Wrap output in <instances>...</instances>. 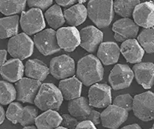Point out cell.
I'll return each mask as SVG.
<instances>
[{
  "label": "cell",
  "instance_id": "cell-1",
  "mask_svg": "<svg viewBox=\"0 0 154 129\" xmlns=\"http://www.w3.org/2000/svg\"><path fill=\"white\" fill-rule=\"evenodd\" d=\"M77 78L85 86H92L101 81L104 76L103 64L96 56L86 55L78 61L76 67Z\"/></svg>",
  "mask_w": 154,
  "mask_h": 129
},
{
  "label": "cell",
  "instance_id": "cell-2",
  "mask_svg": "<svg viewBox=\"0 0 154 129\" xmlns=\"http://www.w3.org/2000/svg\"><path fill=\"white\" fill-rule=\"evenodd\" d=\"M87 16L98 28L108 27L114 17L113 1L91 0L87 5Z\"/></svg>",
  "mask_w": 154,
  "mask_h": 129
},
{
  "label": "cell",
  "instance_id": "cell-3",
  "mask_svg": "<svg viewBox=\"0 0 154 129\" xmlns=\"http://www.w3.org/2000/svg\"><path fill=\"white\" fill-rule=\"evenodd\" d=\"M63 98L60 89L53 83H42L34 101L35 106L41 111H58Z\"/></svg>",
  "mask_w": 154,
  "mask_h": 129
},
{
  "label": "cell",
  "instance_id": "cell-4",
  "mask_svg": "<svg viewBox=\"0 0 154 129\" xmlns=\"http://www.w3.org/2000/svg\"><path fill=\"white\" fill-rule=\"evenodd\" d=\"M5 116L12 124H20L26 127L35 123L38 110L33 106L23 107L20 103L12 102L8 107Z\"/></svg>",
  "mask_w": 154,
  "mask_h": 129
},
{
  "label": "cell",
  "instance_id": "cell-5",
  "mask_svg": "<svg viewBox=\"0 0 154 129\" xmlns=\"http://www.w3.org/2000/svg\"><path fill=\"white\" fill-rule=\"evenodd\" d=\"M33 40L24 33L10 38L8 42V52L14 59L23 60L33 53Z\"/></svg>",
  "mask_w": 154,
  "mask_h": 129
},
{
  "label": "cell",
  "instance_id": "cell-6",
  "mask_svg": "<svg viewBox=\"0 0 154 129\" xmlns=\"http://www.w3.org/2000/svg\"><path fill=\"white\" fill-rule=\"evenodd\" d=\"M133 114L143 121L154 120V93L143 92L133 97Z\"/></svg>",
  "mask_w": 154,
  "mask_h": 129
},
{
  "label": "cell",
  "instance_id": "cell-7",
  "mask_svg": "<svg viewBox=\"0 0 154 129\" xmlns=\"http://www.w3.org/2000/svg\"><path fill=\"white\" fill-rule=\"evenodd\" d=\"M19 23L24 33L28 36L38 33L46 27L42 10L35 8L30 9L26 12H23Z\"/></svg>",
  "mask_w": 154,
  "mask_h": 129
},
{
  "label": "cell",
  "instance_id": "cell-8",
  "mask_svg": "<svg viewBox=\"0 0 154 129\" xmlns=\"http://www.w3.org/2000/svg\"><path fill=\"white\" fill-rule=\"evenodd\" d=\"M49 73L57 80L72 77L75 73V61L66 54L53 57L49 64Z\"/></svg>",
  "mask_w": 154,
  "mask_h": 129
},
{
  "label": "cell",
  "instance_id": "cell-9",
  "mask_svg": "<svg viewBox=\"0 0 154 129\" xmlns=\"http://www.w3.org/2000/svg\"><path fill=\"white\" fill-rule=\"evenodd\" d=\"M33 42L44 56H49L60 51L56 39V32L53 29H46L34 36Z\"/></svg>",
  "mask_w": 154,
  "mask_h": 129
},
{
  "label": "cell",
  "instance_id": "cell-10",
  "mask_svg": "<svg viewBox=\"0 0 154 129\" xmlns=\"http://www.w3.org/2000/svg\"><path fill=\"white\" fill-rule=\"evenodd\" d=\"M88 100L92 108H107L112 102L111 87L106 83L92 85L88 92Z\"/></svg>",
  "mask_w": 154,
  "mask_h": 129
},
{
  "label": "cell",
  "instance_id": "cell-11",
  "mask_svg": "<svg viewBox=\"0 0 154 129\" xmlns=\"http://www.w3.org/2000/svg\"><path fill=\"white\" fill-rule=\"evenodd\" d=\"M134 74L127 64H116L109 76V82L114 90L129 87L133 82Z\"/></svg>",
  "mask_w": 154,
  "mask_h": 129
},
{
  "label": "cell",
  "instance_id": "cell-12",
  "mask_svg": "<svg viewBox=\"0 0 154 129\" xmlns=\"http://www.w3.org/2000/svg\"><path fill=\"white\" fill-rule=\"evenodd\" d=\"M40 81L23 77L16 83V99L23 103L34 104V101L41 87Z\"/></svg>",
  "mask_w": 154,
  "mask_h": 129
},
{
  "label": "cell",
  "instance_id": "cell-13",
  "mask_svg": "<svg viewBox=\"0 0 154 129\" xmlns=\"http://www.w3.org/2000/svg\"><path fill=\"white\" fill-rule=\"evenodd\" d=\"M128 116L127 111L110 104L101 113V124L107 128L118 129L127 120Z\"/></svg>",
  "mask_w": 154,
  "mask_h": 129
},
{
  "label": "cell",
  "instance_id": "cell-14",
  "mask_svg": "<svg viewBox=\"0 0 154 129\" xmlns=\"http://www.w3.org/2000/svg\"><path fill=\"white\" fill-rule=\"evenodd\" d=\"M56 39L60 49L72 52L80 44L79 31L76 27H61L56 31Z\"/></svg>",
  "mask_w": 154,
  "mask_h": 129
},
{
  "label": "cell",
  "instance_id": "cell-15",
  "mask_svg": "<svg viewBox=\"0 0 154 129\" xmlns=\"http://www.w3.org/2000/svg\"><path fill=\"white\" fill-rule=\"evenodd\" d=\"M114 38L117 42H123L137 37L139 27L130 18H123L113 23L112 27Z\"/></svg>",
  "mask_w": 154,
  "mask_h": 129
},
{
  "label": "cell",
  "instance_id": "cell-16",
  "mask_svg": "<svg viewBox=\"0 0 154 129\" xmlns=\"http://www.w3.org/2000/svg\"><path fill=\"white\" fill-rule=\"evenodd\" d=\"M79 46L89 53H93L99 48L103 39V33L93 26H88L79 31Z\"/></svg>",
  "mask_w": 154,
  "mask_h": 129
},
{
  "label": "cell",
  "instance_id": "cell-17",
  "mask_svg": "<svg viewBox=\"0 0 154 129\" xmlns=\"http://www.w3.org/2000/svg\"><path fill=\"white\" fill-rule=\"evenodd\" d=\"M134 23L144 29L154 27V4L150 2H140L133 13Z\"/></svg>",
  "mask_w": 154,
  "mask_h": 129
},
{
  "label": "cell",
  "instance_id": "cell-18",
  "mask_svg": "<svg viewBox=\"0 0 154 129\" xmlns=\"http://www.w3.org/2000/svg\"><path fill=\"white\" fill-rule=\"evenodd\" d=\"M133 72L137 83L144 89H150L154 85V64L139 63L133 67Z\"/></svg>",
  "mask_w": 154,
  "mask_h": 129
},
{
  "label": "cell",
  "instance_id": "cell-19",
  "mask_svg": "<svg viewBox=\"0 0 154 129\" xmlns=\"http://www.w3.org/2000/svg\"><path fill=\"white\" fill-rule=\"evenodd\" d=\"M0 74L4 80L14 83L23 78L24 74V65L21 60L11 59L5 63L0 68Z\"/></svg>",
  "mask_w": 154,
  "mask_h": 129
},
{
  "label": "cell",
  "instance_id": "cell-20",
  "mask_svg": "<svg viewBox=\"0 0 154 129\" xmlns=\"http://www.w3.org/2000/svg\"><path fill=\"white\" fill-rule=\"evenodd\" d=\"M120 55V48L114 42H102L98 48L97 58L102 64L112 65L118 62Z\"/></svg>",
  "mask_w": 154,
  "mask_h": 129
},
{
  "label": "cell",
  "instance_id": "cell-21",
  "mask_svg": "<svg viewBox=\"0 0 154 129\" xmlns=\"http://www.w3.org/2000/svg\"><path fill=\"white\" fill-rule=\"evenodd\" d=\"M120 53L128 63L137 64L141 63L145 52L137 39H132L124 41L122 43Z\"/></svg>",
  "mask_w": 154,
  "mask_h": 129
},
{
  "label": "cell",
  "instance_id": "cell-22",
  "mask_svg": "<svg viewBox=\"0 0 154 129\" xmlns=\"http://www.w3.org/2000/svg\"><path fill=\"white\" fill-rule=\"evenodd\" d=\"M82 83L76 77L62 80L60 82L59 87L63 99L72 101L80 97L82 92Z\"/></svg>",
  "mask_w": 154,
  "mask_h": 129
},
{
  "label": "cell",
  "instance_id": "cell-23",
  "mask_svg": "<svg viewBox=\"0 0 154 129\" xmlns=\"http://www.w3.org/2000/svg\"><path fill=\"white\" fill-rule=\"evenodd\" d=\"M24 74L30 79L44 81L49 74V67L38 59L27 60L24 66Z\"/></svg>",
  "mask_w": 154,
  "mask_h": 129
},
{
  "label": "cell",
  "instance_id": "cell-24",
  "mask_svg": "<svg viewBox=\"0 0 154 129\" xmlns=\"http://www.w3.org/2000/svg\"><path fill=\"white\" fill-rule=\"evenodd\" d=\"M68 110L71 116L78 119L79 121H86V118L93 111V108L89 105V100L86 97H80L69 101Z\"/></svg>",
  "mask_w": 154,
  "mask_h": 129
},
{
  "label": "cell",
  "instance_id": "cell-25",
  "mask_svg": "<svg viewBox=\"0 0 154 129\" xmlns=\"http://www.w3.org/2000/svg\"><path fill=\"white\" fill-rule=\"evenodd\" d=\"M65 21L71 27H75L86 21L87 18V9L83 4L77 3L63 12Z\"/></svg>",
  "mask_w": 154,
  "mask_h": 129
},
{
  "label": "cell",
  "instance_id": "cell-26",
  "mask_svg": "<svg viewBox=\"0 0 154 129\" xmlns=\"http://www.w3.org/2000/svg\"><path fill=\"white\" fill-rule=\"evenodd\" d=\"M62 116L56 111H46L38 115L35 124L37 129H56L60 127Z\"/></svg>",
  "mask_w": 154,
  "mask_h": 129
},
{
  "label": "cell",
  "instance_id": "cell-27",
  "mask_svg": "<svg viewBox=\"0 0 154 129\" xmlns=\"http://www.w3.org/2000/svg\"><path fill=\"white\" fill-rule=\"evenodd\" d=\"M19 17L18 15L0 18V39L12 38L19 32Z\"/></svg>",
  "mask_w": 154,
  "mask_h": 129
},
{
  "label": "cell",
  "instance_id": "cell-28",
  "mask_svg": "<svg viewBox=\"0 0 154 129\" xmlns=\"http://www.w3.org/2000/svg\"><path fill=\"white\" fill-rule=\"evenodd\" d=\"M44 16L51 29L54 30L61 28L66 22L61 7L57 4L53 5L49 8L44 14Z\"/></svg>",
  "mask_w": 154,
  "mask_h": 129
},
{
  "label": "cell",
  "instance_id": "cell-29",
  "mask_svg": "<svg viewBox=\"0 0 154 129\" xmlns=\"http://www.w3.org/2000/svg\"><path fill=\"white\" fill-rule=\"evenodd\" d=\"M140 3V0H116L113 2V9L119 16L130 18L133 16L135 7Z\"/></svg>",
  "mask_w": 154,
  "mask_h": 129
},
{
  "label": "cell",
  "instance_id": "cell-30",
  "mask_svg": "<svg viewBox=\"0 0 154 129\" xmlns=\"http://www.w3.org/2000/svg\"><path fill=\"white\" fill-rule=\"evenodd\" d=\"M27 1H5L0 0V12L5 16H12L15 14L23 13L26 9Z\"/></svg>",
  "mask_w": 154,
  "mask_h": 129
},
{
  "label": "cell",
  "instance_id": "cell-31",
  "mask_svg": "<svg viewBox=\"0 0 154 129\" xmlns=\"http://www.w3.org/2000/svg\"><path fill=\"white\" fill-rule=\"evenodd\" d=\"M137 40L144 52L154 53V27L143 30L137 36Z\"/></svg>",
  "mask_w": 154,
  "mask_h": 129
},
{
  "label": "cell",
  "instance_id": "cell-32",
  "mask_svg": "<svg viewBox=\"0 0 154 129\" xmlns=\"http://www.w3.org/2000/svg\"><path fill=\"white\" fill-rule=\"evenodd\" d=\"M16 98V90L11 83L0 80V104L7 105Z\"/></svg>",
  "mask_w": 154,
  "mask_h": 129
},
{
  "label": "cell",
  "instance_id": "cell-33",
  "mask_svg": "<svg viewBox=\"0 0 154 129\" xmlns=\"http://www.w3.org/2000/svg\"><path fill=\"white\" fill-rule=\"evenodd\" d=\"M133 97L130 94H121L115 97V99L112 101V104L119 108L126 110L128 112L133 110Z\"/></svg>",
  "mask_w": 154,
  "mask_h": 129
},
{
  "label": "cell",
  "instance_id": "cell-34",
  "mask_svg": "<svg viewBox=\"0 0 154 129\" xmlns=\"http://www.w3.org/2000/svg\"><path fill=\"white\" fill-rule=\"evenodd\" d=\"M53 3L52 0H45V1H38V0H29L27 1V5L32 9H38L40 10H46L48 8H50Z\"/></svg>",
  "mask_w": 154,
  "mask_h": 129
},
{
  "label": "cell",
  "instance_id": "cell-35",
  "mask_svg": "<svg viewBox=\"0 0 154 129\" xmlns=\"http://www.w3.org/2000/svg\"><path fill=\"white\" fill-rule=\"evenodd\" d=\"M79 122L78 119L71 116L70 115H63L60 125H61V127L67 129H75L77 124H79Z\"/></svg>",
  "mask_w": 154,
  "mask_h": 129
},
{
  "label": "cell",
  "instance_id": "cell-36",
  "mask_svg": "<svg viewBox=\"0 0 154 129\" xmlns=\"http://www.w3.org/2000/svg\"><path fill=\"white\" fill-rule=\"evenodd\" d=\"M100 116H101V113L93 110L91 113L89 114V116L86 118V121H89L93 124H94L95 125H96V124H99L101 123V118H100Z\"/></svg>",
  "mask_w": 154,
  "mask_h": 129
},
{
  "label": "cell",
  "instance_id": "cell-37",
  "mask_svg": "<svg viewBox=\"0 0 154 129\" xmlns=\"http://www.w3.org/2000/svg\"><path fill=\"white\" fill-rule=\"evenodd\" d=\"M75 129H97L96 125L89 121H79L77 124Z\"/></svg>",
  "mask_w": 154,
  "mask_h": 129
},
{
  "label": "cell",
  "instance_id": "cell-38",
  "mask_svg": "<svg viewBox=\"0 0 154 129\" xmlns=\"http://www.w3.org/2000/svg\"><path fill=\"white\" fill-rule=\"evenodd\" d=\"M56 4L63 7H72V5H75L78 2L76 0H56Z\"/></svg>",
  "mask_w": 154,
  "mask_h": 129
},
{
  "label": "cell",
  "instance_id": "cell-39",
  "mask_svg": "<svg viewBox=\"0 0 154 129\" xmlns=\"http://www.w3.org/2000/svg\"><path fill=\"white\" fill-rule=\"evenodd\" d=\"M7 57V51L5 50H0V68L6 61Z\"/></svg>",
  "mask_w": 154,
  "mask_h": 129
},
{
  "label": "cell",
  "instance_id": "cell-40",
  "mask_svg": "<svg viewBox=\"0 0 154 129\" xmlns=\"http://www.w3.org/2000/svg\"><path fill=\"white\" fill-rule=\"evenodd\" d=\"M5 113L4 111V108H2V105L0 104V125L2 124L5 121Z\"/></svg>",
  "mask_w": 154,
  "mask_h": 129
},
{
  "label": "cell",
  "instance_id": "cell-41",
  "mask_svg": "<svg viewBox=\"0 0 154 129\" xmlns=\"http://www.w3.org/2000/svg\"><path fill=\"white\" fill-rule=\"evenodd\" d=\"M120 129H143V128L140 127L139 124H129V125L125 126V127H122V128H120Z\"/></svg>",
  "mask_w": 154,
  "mask_h": 129
},
{
  "label": "cell",
  "instance_id": "cell-42",
  "mask_svg": "<svg viewBox=\"0 0 154 129\" xmlns=\"http://www.w3.org/2000/svg\"><path fill=\"white\" fill-rule=\"evenodd\" d=\"M23 129H37L36 127L33 125H30V126H26V127H24V128Z\"/></svg>",
  "mask_w": 154,
  "mask_h": 129
},
{
  "label": "cell",
  "instance_id": "cell-43",
  "mask_svg": "<svg viewBox=\"0 0 154 129\" xmlns=\"http://www.w3.org/2000/svg\"><path fill=\"white\" fill-rule=\"evenodd\" d=\"M56 129H67V128H65V127H61V126H60V127H58Z\"/></svg>",
  "mask_w": 154,
  "mask_h": 129
},
{
  "label": "cell",
  "instance_id": "cell-44",
  "mask_svg": "<svg viewBox=\"0 0 154 129\" xmlns=\"http://www.w3.org/2000/svg\"><path fill=\"white\" fill-rule=\"evenodd\" d=\"M152 129H154V124H153V125H152Z\"/></svg>",
  "mask_w": 154,
  "mask_h": 129
},
{
  "label": "cell",
  "instance_id": "cell-45",
  "mask_svg": "<svg viewBox=\"0 0 154 129\" xmlns=\"http://www.w3.org/2000/svg\"><path fill=\"white\" fill-rule=\"evenodd\" d=\"M152 3H153V4H154V1H152Z\"/></svg>",
  "mask_w": 154,
  "mask_h": 129
},
{
  "label": "cell",
  "instance_id": "cell-46",
  "mask_svg": "<svg viewBox=\"0 0 154 129\" xmlns=\"http://www.w3.org/2000/svg\"><path fill=\"white\" fill-rule=\"evenodd\" d=\"M149 129H152V128H149Z\"/></svg>",
  "mask_w": 154,
  "mask_h": 129
}]
</instances>
